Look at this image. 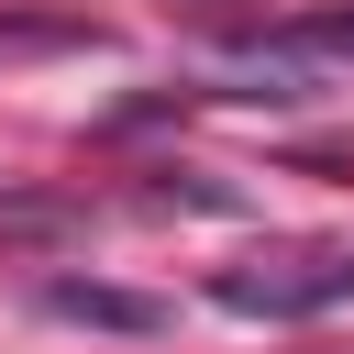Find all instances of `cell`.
<instances>
[{"mask_svg": "<svg viewBox=\"0 0 354 354\" xmlns=\"http://www.w3.org/2000/svg\"><path fill=\"white\" fill-rule=\"evenodd\" d=\"M210 299H221L232 321H310V310H343V299H354V254H343V243L254 254V266H221Z\"/></svg>", "mask_w": 354, "mask_h": 354, "instance_id": "obj_1", "label": "cell"}, {"mask_svg": "<svg viewBox=\"0 0 354 354\" xmlns=\"http://www.w3.org/2000/svg\"><path fill=\"white\" fill-rule=\"evenodd\" d=\"M44 310L55 321H88V332H133V343L177 321L166 299H133V288H100V277H44Z\"/></svg>", "mask_w": 354, "mask_h": 354, "instance_id": "obj_3", "label": "cell"}, {"mask_svg": "<svg viewBox=\"0 0 354 354\" xmlns=\"http://www.w3.org/2000/svg\"><path fill=\"white\" fill-rule=\"evenodd\" d=\"M321 66H354V11H288L254 44H232V77H277L266 100H310Z\"/></svg>", "mask_w": 354, "mask_h": 354, "instance_id": "obj_2", "label": "cell"}]
</instances>
